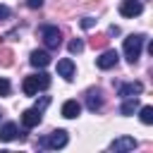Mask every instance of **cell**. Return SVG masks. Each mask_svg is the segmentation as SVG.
<instances>
[{
  "mask_svg": "<svg viewBox=\"0 0 153 153\" xmlns=\"http://www.w3.org/2000/svg\"><path fill=\"white\" fill-rule=\"evenodd\" d=\"M48 86H50V76L45 72H38V74H31L24 79L22 91H24V96H36L38 91H45Z\"/></svg>",
  "mask_w": 153,
  "mask_h": 153,
  "instance_id": "cell-1",
  "label": "cell"
},
{
  "mask_svg": "<svg viewBox=\"0 0 153 153\" xmlns=\"http://www.w3.org/2000/svg\"><path fill=\"white\" fill-rule=\"evenodd\" d=\"M143 41H146V36L143 33H131V36H127L124 38V57L134 65L139 57H141V48H143Z\"/></svg>",
  "mask_w": 153,
  "mask_h": 153,
  "instance_id": "cell-2",
  "label": "cell"
},
{
  "mask_svg": "<svg viewBox=\"0 0 153 153\" xmlns=\"http://www.w3.org/2000/svg\"><path fill=\"white\" fill-rule=\"evenodd\" d=\"M41 38H43L48 50H55L62 43V31L57 26H53V24H45V26H41Z\"/></svg>",
  "mask_w": 153,
  "mask_h": 153,
  "instance_id": "cell-3",
  "label": "cell"
},
{
  "mask_svg": "<svg viewBox=\"0 0 153 153\" xmlns=\"http://www.w3.org/2000/svg\"><path fill=\"white\" fill-rule=\"evenodd\" d=\"M67 141H69L67 131H65V129H55V131H50L48 136H43V139L38 141V146H41V148H65Z\"/></svg>",
  "mask_w": 153,
  "mask_h": 153,
  "instance_id": "cell-4",
  "label": "cell"
},
{
  "mask_svg": "<svg viewBox=\"0 0 153 153\" xmlns=\"http://www.w3.org/2000/svg\"><path fill=\"white\" fill-rule=\"evenodd\" d=\"M84 100H86V108H88L91 112L100 110V108H103V103H105V98H103V91H100V88H88V91H86V96H84Z\"/></svg>",
  "mask_w": 153,
  "mask_h": 153,
  "instance_id": "cell-5",
  "label": "cell"
},
{
  "mask_svg": "<svg viewBox=\"0 0 153 153\" xmlns=\"http://www.w3.org/2000/svg\"><path fill=\"white\" fill-rule=\"evenodd\" d=\"M117 60H120L117 50H110V48H105V50L100 53V57L96 60V65H98V69H112V67L117 65Z\"/></svg>",
  "mask_w": 153,
  "mask_h": 153,
  "instance_id": "cell-6",
  "label": "cell"
},
{
  "mask_svg": "<svg viewBox=\"0 0 153 153\" xmlns=\"http://www.w3.org/2000/svg\"><path fill=\"white\" fill-rule=\"evenodd\" d=\"M141 91H143V84H141V81H127V84H120L117 96H120V98H134V96H139Z\"/></svg>",
  "mask_w": 153,
  "mask_h": 153,
  "instance_id": "cell-7",
  "label": "cell"
},
{
  "mask_svg": "<svg viewBox=\"0 0 153 153\" xmlns=\"http://www.w3.org/2000/svg\"><path fill=\"white\" fill-rule=\"evenodd\" d=\"M143 12V5L139 2V0H122V5H120V14L122 17H139Z\"/></svg>",
  "mask_w": 153,
  "mask_h": 153,
  "instance_id": "cell-8",
  "label": "cell"
},
{
  "mask_svg": "<svg viewBox=\"0 0 153 153\" xmlns=\"http://www.w3.org/2000/svg\"><path fill=\"white\" fill-rule=\"evenodd\" d=\"M139 143H136V139H131V136H120V139H115L112 143H110V151H115V153H124V151H134Z\"/></svg>",
  "mask_w": 153,
  "mask_h": 153,
  "instance_id": "cell-9",
  "label": "cell"
},
{
  "mask_svg": "<svg viewBox=\"0 0 153 153\" xmlns=\"http://www.w3.org/2000/svg\"><path fill=\"white\" fill-rule=\"evenodd\" d=\"M22 124H24L26 129H33V127H38V124H41V110H36V108H29V110H24V112H22Z\"/></svg>",
  "mask_w": 153,
  "mask_h": 153,
  "instance_id": "cell-10",
  "label": "cell"
},
{
  "mask_svg": "<svg viewBox=\"0 0 153 153\" xmlns=\"http://www.w3.org/2000/svg\"><path fill=\"white\" fill-rule=\"evenodd\" d=\"M57 74H60V76H65L67 81H72V79H74V62H72L69 57L57 60Z\"/></svg>",
  "mask_w": 153,
  "mask_h": 153,
  "instance_id": "cell-11",
  "label": "cell"
},
{
  "mask_svg": "<svg viewBox=\"0 0 153 153\" xmlns=\"http://www.w3.org/2000/svg\"><path fill=\"white\" fill-rule=\"evenodd\" d=\"M17 136H19V127L14 122H7L0 127V141H14Z\"/></svg>",
  "mask_w": 153,
  "mask_h": 153,
  "instance_id": "cell-12",
  "label": "cell"
},
{
  "mask_svg": "<svg viewBox=\"0 0 153 153\" xmlns=\"http://www.w3.org/2000/svg\"><path fill=\"white\" fill-rule=\"evenodd\" d=\"M29 62L33 65V67H38V69H43L48 62H50V55L45 53V50H33L31 53V57H29Z\"/></svg>",
  "mask_w": 153,
  "mask_h": 153,
  "instance_id": "cell-13",
  "label": "cell"
},
{
  "mask_svg": "<svg viewBox=\"0 0 153 153\" xmlns=\"http://www.w3.org/2000/svg\"><path fill=\"white\" fill-rule=\"evenodd\" d=\"M79 112H81V105H79L76 100H65V105H62V117L74 120V117H79Z\"/></svg>",
  "mask_w": 153,
  "mask_h": 153,
  "instance_id": "cell-14",
  "label": "cell"
},
{
  "mask_svg": "<svg viewBox=\"0 0 153 153\" xmlns=\"http://www.w3.org/2000/svg\"><path fill=\"white\" fill-rule=\"evenodd\" d=\"M122 100H124V103H122L120 112H122V115H134L136 108H139V96H134V98H122Z\"/></svg>",
  "mask_w": 153,
  "mask_h": 153,
  "instance_id": "cell-15",
  "label": "cell"
},
{
  "mask_svg": "<svg viewBox=\"0 0 153 153\" xmlns=\"http://www.w3.org/2000/svg\"><path fill=\"white\" fill-rule=\"evenodd\" d=\"M139 117H141L143 124H153V108H151V105H143V108L139 110Z\"/></svg>",
  "mask_w": 153,
  "mask_h": 153,
  "instance_id": "cell-16",
  "label": "cell"
},
{
  "mask_svg": "<svg viewBox=\"0 0 153 153\" xmlns=\"http://www.w3.org/2000/svg\"><path fill=\"white\" fill-rule=\"evenodd\" d=\"M12 50L10 48H0V67H10L12 65Z\"/></svg>",
  "mask_w": 153,
  "mask_h": 153,
  "instance_id": "cell-17",
  "label": "cell"
},
{
  "mask_svg": "<svg viewBox=\"0 0 153 153\" xmlns=\"http://www.w3.org/2000/svg\"><path fill=\"white\" fill-rule=\"evenodd\" d=\"M108 41H110V38H108L105 33H98V36H93V38H91V45H93V48H105V45H108Z\"/></svg>",
  "mask_w": 153,
  "mask_h": 153,
  "instance_id": "cell-18",
  "label": "cell"
},
{
  "mask_svg": "<svg viewBox=\"0 0 153 153\" xmlns=\"http://www.w3.org/2000/svg\"><path fill=\"white\" fill-rule=\"evenodd\" d=\"M81 50H84V41H81V38L69 41V53H72V55H79Z\"/></svg>",
  "mask_w": 153,
  "mask_h": 153,
  "instance_id": "cell-19",
  "label": "cell"
},
{
  "mask_svg": "<svg viewBox=\"0 0 153 153\" xmlns=\"http://www.w3.org/2000/svg\"><path fill=\"white\" fill-rule=\"evenodd\" d=\"M48 105H50V98H48V96H43V98H41V100H38V103H36V105H33V108H36V110H41V112H43V110H45V108H48Z\"/></svg>",
  "mask_w": 153,
  "mask_h": 153,
  "instance_id": "cell-20",
  "label": "cell"
},
{
  "mask_svg": "<svg viewBox=\"0 0 153 153\" xmlns=\"http://www.w3.org/2000/svg\"><path fill=\"white\" fill-rule=\"evenodd\" d=\"M10 88H12V86H10V81H7V79H0V96H7V93H10Z\"/></svg>",
  "mask_w": 153,
  "mask_h": 153,
  "instance_id": "cell-21",
  "label": "cell"
},
{
  "mask_svg": "<svg viewBox=\"0 0 153 153\" xmlns=\"http://www.w3.org/2000/svg\"><path fill=\"white\" fill-rule=\"evenodd\" d=\"M26 5L31 10H38V7H43V0H26Z\"/></svg>",
  "mask_w": 153,
  "mask_h": 153,
  "instance_id": "cell-22",
  "label": "cell"
},
{
  "mask_svg": "<svg viewBox=\"0 0 153 153\" xmlns=\"http://www.w3.org/2000/svg\"><path fill=\"white\" fill-rule=\"evenodd\" d=\"M91 26H93V19L91 17H84L81 19V29H91Z\"/></svg>",
  "mask_w": 153,
  "mask_h": 153,
  "instance_id": "cell-23",
  "label": "cell"
},
{
  "mask_svg": "<svg viewBox=\"0 0 153 153\" xmlns=\"http://www.w3.org/2000/svg\"><path fill=\"white\" fill-rule=\"evenodd\" d=\"M7 17H10V10L5 5H0V19H7Z\"/></svg>",
  "mask_w": 153,
  "mask_h": 153,
  "instance_id": "cell-24",
  "label": "cell"
},
{
  "mask_svg": "<svg viewBox=\"0 0 153 153\" xmlns=\"http://www.w3.org/2000/svg\"><path fill=\"white\" fill-rule=\"evenodd\" d=\"M110 36H120V26L112 24V26H110Z\"/></svg>",
  "mask_w": 153,
  "mask_h": 153,
  "instance_id": "cell-25",
  "label": "cell"
},
{
  "mask_svg": "<svg viewBox=\"0 0 153 153\" xmlns=\"http://www.w3.org/2000/svg\"><path fill=\"white\" fill-rule=\"evenodd\" d=\"M0 117H2V112H0Z\"/></svg>",
  "mask_w": 153,
  "mask_h": 153,
  "instance_id": "cell-26",
  "label": "cell"
}]
</instances>
